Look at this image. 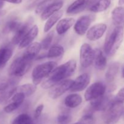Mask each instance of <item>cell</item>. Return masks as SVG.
<instances>
[{
  "label": "cell",
  "mask_w": 124,
  "mask_h": 124,
  "mask_svg": "<svg viewBox=\"0 0 124 124\" xmlns=\"http://www.w3.org/2000/svg\"><path fill=\"white\" fill-rule=\"evenodd\" d=\"M33 22L32 18H29L24 23L22 24L16 31L15 32L14 36L12 39V44L13 45H18L25 36L27 33L29 31L31 27V25Z\"/></svg>",
  "instance_id": "11"
},
{
  "label": "cell",
  "mask_w": 124,
  "mask_h": 124,
  "mask_svg": "<svg viewBox=\"0 0 124 124\" xmlns=\"http://www.w3.org/2000/svg\"><path fill=\"white\" fill-rule=\"evenodd\" d=\"M32 61L22 56L15 59L8 69V75L11 77L19 78L24 76L31 67Z\"/></svg>",
  "instance_id": "5"
},
{
  "label": "cell",
  "mask_w": 124,
  "mask_h": 124,
  "mask_svg": "<svg viewBox=\"0 0 124 124\" xmlns=\"http://www.w3.org/2000/svg\"><path fill=\"white\" fill-rule=\"evenodd\" d=\"M44 107V106L43 104H40L36 108L35 110V113H34V117H35V119H38L39 118L41 114H42Z\"/></svg>",
  "instance_id": "35"
},
{
  "label": "cell",
  "mask_w": 124,
  "mask_h": 124,
  "mask_svg": "<svg viewBox=\"0 0 124 124\" xmlns=\"http://www.w3.org/2000/svg\"><path fill=\"white\" fill-rule=\"evenodd\" d=\"M113 99L110 95H103L91 101L86 114H92L94 111H104L111 104Z\"/></svg>",
  "instance_id": "7"
},
{
  "label": "cell",
  "mask_w": 124,
  "mask_h": 124,
  "mask_svg": "<svg viewBox=\"0 0 124 124\" xmlns=\"http://www.w3.org/2000/svg\"><path fill=\"white\" fill-rule=\"evenodd\" d=\"M12 124H33V119L29 115L23 113L14 119Z\"/></svg>",
  "instance_id": "30"
},
{
  "label": "cell",
  "mask_w": 124,
  "mask_h": 124,
  "mask_svg": "<svg viewBox=\"0 0 124 124\" xmlns=\"http://www.w3.org/2000/svg\"><path fill=\"white\" fill-rule=\"evenodd\" d=\"M5 14H6V11H4V10L0 11V17L4 15Z\"/></svg>",
  "instance_id": "39"
},
{
  "label": "cell",
  "mask_w": 124,
  "mask_h": 124,
  "mask_svg": "<svg viewBox=\"0 0 124 124\" xmlns=\"http://www.w3.org/2000/svg\"><path fill=\"white\" fill-rule=\"evenodd\" d=\"M73 81L70 79H66L60 81L54 86L50 88L48 96L53 99H56L62 95L63 94L70 90Z\"/></svg>",
  "instance_id": "9"
},
{
  "label": "cell",
  "mask_w": 124,
  "mask_h": 124,
  "mask_svg": "<svg viewBox=\"0 0 124 124\" xmlns=\"http://www.w3.org/2000/svg\"><path fill=\"white\" fill-rule=\"evenodd\" d=\"M56 67L57 63L54 61L46 62L35 67L31 73L33 84L36 85L39 84L42 79L48 77Z\"/></svg>",
  "instance_id": "4"
},
{
  "label": "cell",
  "mask_w": 124,
  "mask_h": 124,
  "mask_svg": "<svg viewBox=\"0 0 124 124\" xmlns=\"http://www.w3.org/2000/svg\"><path fill=\"white\" fill-rule=\"evenodd\" d=\"M122 78H124V65L123 68H122Z\"/></svg>",
  "instance_id": "41"
},
{
  "label": "cell",
  "mask_w": 124,
  "mask_h": 124,
  "mask_svg": "<svg viewBox=\"0 0 124 124\" xmlns=\"http://www.w3.org/2000/svg\"><path fill=\"white\" fill-rule=\"evenodd\" d=\"M22 23L18 19H12L7 22L3 29V32L8 33L10 32H15L20 27Z\"/></svg>",
  "instance_id": "29"
},
{
  "label": "cell",
  "mask_w": 124,
  "mask_h": 124,
  "mask_svg": "<svg viewBox=\"0 0 124 124\" xmlns=\"http://www.w3.org/2000/svg\"><path fill=\"white\" fill-rule=\"evenodd\" d=\"M124 103L113 99L111 104L103 111L102 119L105 124H115L123 115Z\"/></svg>",
  "instance_id": "3"
},
{
  "label": "cell",
  "mask_w": 124,
  "mask_h": 124,
  "mask_svg": "<svg viewBox=\"0 0 124 124\" xmlns=\"http://www.w3.org/2000/svg\"><path fill=\"white\" fill-rule=\"evenodd\" d=\"M90 82V76L88 73L81 74L78 76L75 81H73L70 88V91L71 92H79L84 90Z\"/></svg>",
  "instance_id": "13"
},
{
  "label": "cell",
  "mask_w": 124,
  "mask_h": 124,
  "mask_svg": "<svg viewBox=\"0 0 124 124\" xmlns=\"http://www.w3.org/2000/svg\"><path fill=\"white\" fill-rule=\"evenodd\" d=\"M41 49L42 46L41 43L37 42H32L27 47L25 52L23 53V56L27 60L32 61L37 56Z\"/></svg>",
  "instance_id": "15"
},
{
  "label": "cell",
  "mask_w": 124,
  "mask_h": 124,
  "mask_svg": "<svg viewBox=\"0 0 124 124\" xmlns=\"http://www.w3.org/2000/svg\"><path fill=\"white\" fill-rule=\"evenodd\" d=\"M105 92L106 86L103 82H94L87 88L85 92L84 98L86 101H91L104 95Z\"/></svg>",
  "instance_id": "8"
},
{
  "label": "cell",
  "mask_w": 124,
  "mask_h": 124,
  "mask_svg": "<svg viewBox=\"0 0 124 124\" xmlns=\"http://www.w3.org/2000/svg\"><path fill=\"white\" fill-rule=\"evenodd\" d=\"M123 116H124V113H123Z\"/></svg>",
  "instance_id": "42"
},
{
  "label": "cell",
  "mask_w": 124,
  "mask_h": 124,
  "mask_svg": "<svg viewBox=\"0 0 124 124\" xmlns=\"http://www.w3.org/2000/svg\"><path fill=\"white\" fill-rule=\"evenodd\" d=\"M118 4L119 6H122L124 4V0H119Z\"/></svg>",
  "instance_id": "38"
},
{
  "label": "cell",
  "mask_w": 124,
  "mask_h": 124,
  "mask_svg": "<svg viewBox=\"0 0 124 124\" xmlns=\"http://www.w3.org/2000/svg\"><path fill=\"white\" fill-rule=\"evenodd\" d=\"M76 69V62L73 59L69 60L64 64L56 67L47 78L42 82L41 87L44 89H50L60 81L71 76L75 73Z\"/></svg>",
  "instance_id": "1"
},
{
  "label": "cell",
  "mask_w": 124,
  "mask_h": 124,
  "mask_svg": "<svg viewBox=\"0 0 124 124\" xmlns=\"http://www.w3.org/2000/svg\"><path fill=\"white\" fill-rule=\"evenodd\" d=\"M90 0H76L67 9L68 14H76L82 12L90 4Z\"/></svg>",
  "instance_id": "18"
},
{
  "label": "cell",
  "mask_w": 124,
  "mask_h": 124,
  "mask_svg": "<svg viewBox=\"0 0 124 124\" xmlns=\"http://www.w3.org/2000/svg\"><path fill=\"white\" fill-rule=\"evenodd\" d=\"M111 4V0H98L90 8V10L94 13L104 12L106 10Z\"/></svg>",
  "instance_id": "26"
},
{
  "label": "cell",
  "mask_w": 124,
  "mask_h": 124,
  "mask_svg": "<svg viewBox=\"0 0 124 124\" xmlns=\"http://www.w3.org/2000/svg\"><path fill=\"white\" fill-rule=\"evenodd\" d=\"M107 26L104 23H98L91 27L86 33V36L91 41H96L101 38L106 31Z\"/></svg>",
  "instance_id": "10"
},
{
  "label": "cell",
  "mask_w": 124,
  "mask_h": 124,
  "mask_svg": "<svg viewBox=\"0 0 124 124\" xmlns=\"http://www.w3.org/2000/svg\"><path fill=\"white\" fill-rule=\"evenodd\" d=\"M94 50L87 43H84L80 48L79 60L81 65L83 68H88L94 62Z\"/></svg>",
  "instance_id": "6"
},
{
  "label": "cell",
  "mask_w": 124,
  "mask_h": 124,
  "mask_svg": "<svg viewBox=\"0 0 124 124\" xmlns=\"http://www.w3.org/2000/svg\"><path fill=\"white\" fill-rule=\"evenodd\" d=\"M71 121V116L68 113L63 112L57 117L58 124H69Z\"/></svg>",
  "instance_id": "32"
},
{
  "label": "cell",
  "mask_w": 124,
  "mask_h": 124,
  "mask_svg": "<svg viewBox=\"0 0 124 124\" xmlns=\"http://www.w3.org/2000/svg\"><path fill=\"white\" fill-rule=\"evenodd\" d=\"M77 124V122H76V123H75V124Z\"/></svg>",
  "instance_id": "43"
},
{
  "label": "cell",
  "mask_w": 124,
  "mask_h": 124,
  "mask_svg": "<svg viewBox=\"0 0 124 124\" xmlns=\"http://www.w3.org/2000/svg\"><path fill=\"white\" fill-rule=\"evenodd\" d=\"M92 22V15L82 16L75 22L74 24V30L78 35L82 36L88 31Z\"/></svg>",
  "instance_id": "12"
},
{
  "label": "cell",
  "mask_w": 124,
  "mask_h": 124,
  "mask_svg": "<svg viewBox=\"0 0 124 124\" xmlns=\"http://www.w3.org/2000/svg\"><path fill=\"white\" fill-rule=\"evenodd\" d=\"M98 1V0H90V4H92V5H93V4H94L95 2H96Z\"/></svg>",
  "instance_id": "40"
},
{
  "label": "cell",
  "mask_w": 124,
  "mask_h": 124,
  "mask_svg": "<svg viewBox=\"0 0 124 124\" xmlns=\"http://www.w3.org/2000/svg\"><path fill=\"white\" fill-rule=\"evenodd\" d=\"M13 54V50L8 46L0 48V69L3 68L10 60Z\"/></svg>",
  "instance_id": "24"
},
{
  "label": "cell",
  "mask_w": 124,
  "mask_h": 124,
  "mask_svg": "<svg viewBox=\"0 0 124 124\" xmlns=\"http://www.w3.org/2000/svg\"><path fill=\"white\" fill-rule=\"evenodd\" d=\"M111 19L115 26L124 28V7L122 6L115 7L111 12Z\"/></svg>",
  "instance_id": "17"
},
{
  "label": "cell",
  "mask_w": 124,
  "mask_h": 124,
  "mask_svg": "<svg viewBox=\"0 0 124 124\" xmlns=\"http://www.w3.org/2000/svg\"><path fill=\"white\" fill-rule=\"evenodd\" d=\"M115 99L124 103V87L119 90L118 93L116 94V98H115Z\"/></svg>",
  "instance_id": "36"
},
{
  "label": "cell",
  "mask_w": 124,
  "mask_h": 124,
  "mask_svg": "<svg viewBox=\"0 0 124 124\" xmlns=\"http://www.w3.org/2000/svg\"><path fill=\"white\" fill-rule=\"evenodd\" d=\"M78 124H96V121L93 117V114H85L84 115L79 121L77 122Z\"/></svg>",
  "instance_id": "34"
},
{
  "label": "cell",
  "mask_w": 124,
  "mask_h": 124,
  "mask_svg": "<svg viewBox=\"0 0 124 124\" xmlns=\"http://www.w3.org/2000/svg\"><path fill=\"white\" fill-rule=\"evenodd\" d=\"M2 1H6V2H10V3L15 4H21L23 1V0H1Z\"/></svg>",
  "instance_id": "37"
},
{
  "label": "cell",
  "mask_w": 124,
  "mask_h": 124,
  "mask_svg": "<svg viewBox=\"0 0 124 124\" xmlns=\"http://www.w3.org/2000/svg\"><path fill=\"white\" fill-rule=\"evenodd\" d=\"M64 5V2L61 1H54V2L50 5L41 15V18L42 21H46L48 18L56 13L59 10H60L61 8Z\"/></svg>",
  "instance_id": "19"
},
{
  "label": "cell",
  "mask_w": 124,
  "mask_h": 124,
  "mask_svg": "<svg viewBox=\"0 0 124 124\" xmlns=\"http://www.w3.org/2000/svg\"><path fill=\"white\" fill-rule=\"evenodd\" d=\"M24 98L19 95H14L10 99V102L4 108V111L7 113H10L18 108L24 101Z\"/></svg>",
  "instance_id": "20"
},
{
  "label": "cell",
  "mask_w": 124,
  "mask_h": 124,
  "mask_svg": "<svg viewBox=\"0 0 124 124\" xmlns=\"http://www.w3.org/2000/svg\"><path fill=\"white\" fill-rule=\"evenodd\" d=\"M64 47L59 44H55L50 47L48 49L47 54V58H58L62 56L64 54Z\"/></svg>",
  "instance_id": "27"
},
{
  "label": "cell",
  "mask_w": 124,
  "mask_h": 124,
  "mask_svg": "<svg viewBox=\"0 0 124 124\" xmlns=\"http://www.w3.org/2000/svg\"><path fill=\"white\" fill-rule=\"evenodd\" d=\"M82 102V98L79 94L73 93L65 97L64 99V104L70 108H74L78 107Z\"/></svg>",
  "instance_id": "22"
},
{
  "label": "cell",
  "mask_w": 124,
  "mask_h": 124,
  "mask_svg": "<svg viewBox=\"0 0 124 124\" xmlns=\"http://www.w3.org/2000/svg\"><path fill=\"white\" fill-rule=\"evenodd\" d=\"M124 30L121 27H116L105 39L104 46V52L108 56L115 55L124 39Z\"/></svg>",
  "instance_id": "2"
},
{
  "label": "cell",
  "mask_w": 124,
  "mask_h": 124,
  "mask_svg": "<svg viewBox=\"0 0 124 124\" xmlns=\"http://www.w3.org/2000/svg\"><path fill=\"white\" fill-rule=\"evenodd\" d=\"M54 1H56V0H44L37 6L35 9V13L36 14L42 13L50 5L52 4Z\"/></svg>",
  "instance_id": "31"
},
{
  "label": "cell",
  "mask_w": 124,
  "mask_h": 124,
  "mask_svg": "<svg viewBox=\"0 0 124 124\" xmlns=\"http://www.w3.org/2000/svg\"><path fill=\"white\" fill-rule=\"evenodd\" d=\"M119 68L120 64L118 62H115L108 67L105 73V80L108 83H111L115 81L119 73Z\"/></svg>",
  "instance_id": "23"
},
{
  "label": "cell",
  "mask_w": 124,
  "mask_h": 124,
  "mask_svg": "<svg viewBox=\"0 0 124 124\" xmlns=\"http://www.w3.org/2000/svg\"><path fill=\"white\" fill-rule=\"evenodd\" d=\"M62 15L63 11L60 10L58 12H57L56 13L53 14V15L51 16L50 18H48L47 19V21H46L44 25V32H48L52 29V28L55 25L56 23L60 20L61 17L62 16Z\"/></svg>",
  "instance_id": "25"
},
{
  "label": "cell",
  "mask_w": 124,
  "mask_h": 124,
  "mask_svg": "<svg viewBox=\"0 0 124 124\" xmlns=\"http://www.w3.org/2000/svg\"><path fill=\"white\" fill-rule=\"evenodd\" d=\"M94 64L96 69L98 70H104L107 66V58L99 48L94 49Z\"/></svg>",
  "instance_id": "21"
},
{
  "label": "cell",
  "mask_w": 124,
  "mask_h": 124,
  "mask_svg": "<svg viewBox=\"0 0 124 124\" xmlns=\"http://www.w3.org/2000/svg\"><path fill=\"white\" fill-rule=\"evenodd\" d=\"M38 33L39 29L37 25H35L31 27V29L27 33L25 36L23 38V39L21 41L20 43L18 44L19 48L22 49V48H25V47H27L29 45L31 44L33 42V40L38 36Z\"/></svg>",
  "instance_id": "14"
},
{
  "label": "cell",
  "mask_w": 124,
  "mask_h": 124,
  "mask_svg": "<svg viewBox=\"0 0 124 124\" xmlns=\"http://www.w3.org/2000/svg\"><path fill=\"white\" fill-rule=\"evenodd\" d=\"M75 23V19L72 18H65L60 19L56 26V31L59 35L65 34Z\"/></svg>",
  "instance_id": "16"
},
{
  "label": "cell",
  "mask_w": 124,
  "mask_h": 124,
  "mask_svg": "<svg viewBox=\"0 0 124 124\" xmlns=\"http://www.w3.org/2000/svg\"><path fill=\"white\" fill-rule=\"evenodd\" d=\"M36 90V86L34 84H25L19 86H16V92L24 93L26 97L32 95Z\"/></svg>",
  "instance_id": "28"
},
{
  "label": "cell",
  "mask_w": 124,
  "mask_h": 124,
  "mask_svg": "<svg viewBox=\"0 0 124 124\" xmlns=\"http://www.w3.org/2000/svg\"><path fill=\"white\" fill-rule=\"evenodd\" d=\"M53 36H54V33L53 31H50L48 33V35L42 39V42H41V46H42V48L44 50L48 49L50 47L51 43L53 40Z\"/></svg>",
  "instance_id": "33"
}]
</instances>
